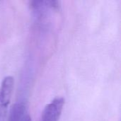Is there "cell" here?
<instances>
[{
  "label": "cell",
  "mask_w": 121,
  "mask_h": 121,
  "mask_svg": "<svg viewBox=\"0 0 121 121\" xmlns=\"http://www.w3.org/2000/svg\"><path fill=\"white\" fill-rule=\"evenodd\" d=\"M64 105L65 100L63 98H55L44 108L40 121H59Z\"/></svg>",
  "instance_id": "cell-2"
},
{
  "label": "cell",
  "mask_w": 121,
  "mask_h": 121,
  "mask_svg": "<svg viewBox=\"0 0 121 121\" xmlns=\"http://www.w3.org/2000/svg\"><path fill=\"white\" fill-rule=\"evenodd\" d=\"M30 121V117H29L28 116L26 117V121Z\"/></svg>",
  "instance_id": "cell-4"
},
{
  "label": "cell",
  "mask_w": 121,
  "mask_h": 121,
  "mask_svg": "<svg viewBox=\"0 0 121 121\" xmlns=\"http://www.w3.org/2000/svg\"><path fill=\"white\" fill-rule=\"evenodd\" d=\"M26 109L23 103L17 102L11 108L8 121H25L28 116L26 115Z\"/></svg>",
  "instance_id": "cell-3"
},
{
  "label": "cell",
  "mask_w": 121,
  "mask_h": 121,
  "mask_svg": "<svg viewBox=\"0 0 121 121\" xmlns=\"http://www.w3.org/2000/svg\"><path fill=\"white\" fill-rule=\"evenodd\" d=\"M13 86L14 80L12 77L7 76L1 82L0 86V121H6Z\"/></svg>",
  "instance_id": "cell-1"
}]
</instances>
